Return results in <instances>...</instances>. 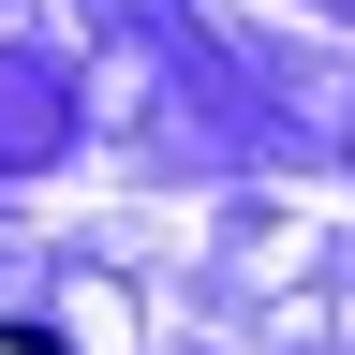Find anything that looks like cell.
Wrapping results in <instances>:
<instances>
[{
	"label": "cell",
	"mask_w": 355,
	"mask_h": 355,
	"mask_svg": "<svg viewBox=\"0 0 355 355\" xmlns=\"http://www.w3.org/2000/svg\"><path fill=\"white\" fill-rule=\"evenodd\" d=\"M0 355H60V340H44V326H0Z\"/></svg>",
	"instance_id": "cell-1"
}]
</instances>
